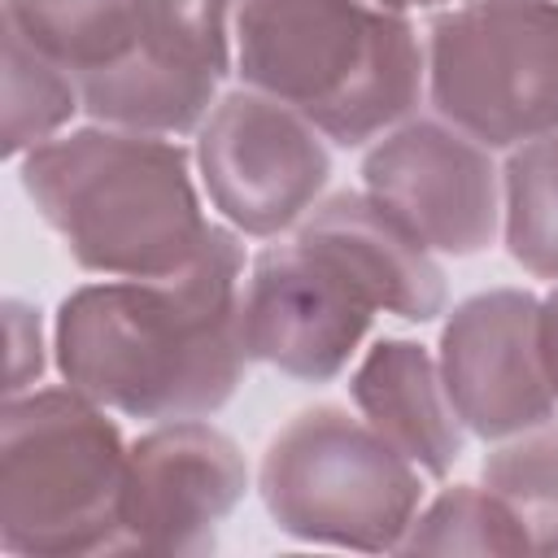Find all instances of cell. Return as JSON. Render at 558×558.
Listing matches in <instances>:
<instances>
[{
  "mask_svg": "<svg viewBox=\"0 0 558 558\" xmlns=\"http://www.w3.org/2000/svg\"><path fill=\"white\" fill-rule=\"evenodd\" d=\"M57 371L70 388L126 418H205L222 410L248 357L244 244L209 227L201 253L161 279L83 283L57 305Z\"/></svg>",
  "mask_w": 558,
  "mask_h": 558,
  "instance_id": "obj_1",
  "label": "cell"
},
{
  "mask_svg": "<svg viewBox=\"0 0 558 558\" xmlns=\"http://www.w3.org/2000/svg\"><path fill=\"white\" fill-rule=\"evenodd\" d=\"M17 179L65 253L105 279L174 275L214 227L187 148L153 131L96 122L57 135L22 157Z\"/></svg>",
  "mask_w": 558,
  "mask_h": 558,
  "instance_id": "obj_2",
  "label": "cell"
},
{
  "mask_svg": "<svg viewBox=\"0 0 558 558\" xmlns=\"http://www.w3.org/2000/svg\"><path fill=\"white\" fill-rule=\"evenodd\" d=\"M235 74L305 113L340 148L401 126L427 92L410 13L379 0H240Z\"/></svg>",
  "mask_w": 558,
  "mask_h": 558,
  "instance_id": "obj_3",
  "label": "cell"
},
{
  "mask_svg": "<svg viewBox=\"0 0 558 558\" xmlns=\"http://www.w3.org/2000/svg\"><path fill=\"white\" fill-rule=\"evenodd\" d=\"M126 440L78 388H31L0 414V545L26 558L122 549Z\"/></svg>",
  "mask_w": 558,
  "mask_h": 558,
  "instance_id": "obj_4",
  "label": "cell"
},
{
  "mask_svg": "<svg viewBox=\"0 0 558 558\" xmlns=\"http://www.w3.org/2000/svg\"><path fill=\"white\" fill-rule=\"evenodd\" d=\"M257 493L283 536L384 554L401 549L423 480L366 418H353L344 405H310L270 436Z\"/></svg>",
  "mask_w": 558,
  "mask_h": 558,
  "instance_id": "obj_5",
  "label": "cell"
},
{
  "mask_svg": "<svg viewBox=\"0 0 558 558\" xmlns=\"http://www.w3.org/2000/svg\"><path fill=\"white\" fill-rule=\"evenodd\" d=\"M423 57L432 109L484 148L558 131V0H458Z\"/></svg>",
  "mask_w": 558,
  "mask_h": 558,
  "instance_id": "obj_6",
  "label": "cell"
},
{
  "mask_svg": "<svg viewBox=\"0 0 558 558\" xmlns=\"http://www.w3.org/2000/svg\"><path fill=\"white\" fill-rule=\"evenodd\" d=\"M327 135L292 105L240 87L196 126V170L209 205L240 235L270 240L296 227L331 179Z\"/></svg>",
  "mask_w": 558,
  "mask_h": 558,
  "instance_id": "obj_7",
  "label": "cell"
},
{
  "mask_svg": "<svg viewBox=\"0 0 558 558\" xmlns=\"http://www.w3.org/2000/svg\"><path fill=\"white\" fill-rule=\"evenodd\" d=\"M231 9L235 0H131L126 52L78 87L83 113L153 135L196 131L231 74Z\"/></svg>",
  "mask_w": 558,
  "mask_h": 558,
  "instance_id": "obj_8",
  "label": "cell"
},
{
  "mask_svg": "<svg viewBox=\"0 0 558 558\" xmlns=\"http://www.w3.org/2000/svg\"><path fill=\"white\" fill-rule=\"evenodd\" d=\"M445 118H405L362 157L366 192L432 253L475 257L501 227V170Z\"/></svg>",
  "mask_w": 558,
  "mask_h": 558,
  "instance_id": "obj_9",
  "label": "cell"
},
{
  "mask_svg": "<svg viewBox=\"0 0 558 558\" xmlns=\"http://www.w3.org/2000/svg\"><path fill=\"white\" fill-rule=\"evenodd\" d=\"M371 318L375 301L362 283L314 244H270L253 257L244 283V340L253 362L301 384H331L357 353Z\"/></svg>",
  "mask_w": 558,
  "mask_h": 558,
  "instance_id": "obj_10",
  "label": "cell"
},
{
  "mask_svg": "<svg viewBox=\"0 0 558 558\" xmlns=\"http://www.w3.org/2000/svg\"><path fill=\"white\" fill-rule=\"evenodd\" d=\"M248 493L240 445L205 418H166L126 449L122 549L209 554Z\"/></svg>",
  "mask_w": 558,
  "mask_h": 558,
  "instance_id": "obj_11",
  "label": "cell"
},
{
  "mask_svg": "<svg viewBox=\"0 0 558 558\" xmlns=\"http://www.w3.org/2000/svg\"><path fill=\"white\" fill-rule=\"evenodd\" d=\"M436 362L462 427L480 440H510L558 410L541 357V301L523 288L458 301L440 327Z\"/></svg>",
  "mask_w": 558,
  "mask_h": 558,
  "instance_id": "obj_12",
  "label": "cell"
},
{
  "mask_svg": "<svg viewBox=\"0 0 558 558\" xmlns=\"http://www.w3.org/2000/svg\"><path fill=\"white\" fill-rule=\"evenodd\" d=\"M296 240L340 262L375 301V310L405 323H432L436 314H445L449 292L440 262L371 192H336L318 201L301 218Z\"/></svg>",
  "mask_w": 558,
  "mask_h": 558,
  "instance_id": "obj_13",
  "label": "cell"
},
{
  "mask_svg": "<svg viewBox=\"0 0 558 558\" xmlns=\"http://www.w3.org/2000/svg\"><path fill=\"white\" fill-rule=\"evenodd\" d=\"M349 397L423 475L445 480L462 458V418L440 379V362L423 344L401 336L375 340L349 379Z\"/></svg>",
  "mask_w": 558,
  "mask_h": 558,
  "instance_id": "obj_14",
  "label": "cell"
},
{
  "mask_svg": "<svg viewBox=\"0 0 558 558\" xmlns=\"http://www.w3.org/2000/svg\"><path fill=\"white\" fill-rule=\"evenodd\" d=\"M4 26L35 44L74 83L100 78L131 39V0H4Z\"/></svg>",
  "mask_w": 558,
  "mask_h": 558,
  "instance_id": "obj_15",
  "label": "cell"
},
{
  "mask_svg": "<svg viewBox=\"0 0 558 558\" xmlns=\"http://www.w3.org/2000/svg\"><path fill=\"white\" fill-rule=\"evenodd\" d=\"M506 253L536 279H558V131L527 140L501 170Z\"/></svg>",
  "mask_w": 558,
  "mask_h": 558,
  "instance_id": "obj_16",
  "label": "cell"
},
{
  "mask_svg": "<svg viewBox=\"0 0 558 558\" xmlns=\"http://www.w3.org/2000/svg\"><path fill=\"white\" fill-rule=\"evenodd\" d=\"M78 109L83 92L74 74L4 26V157H26L31 148L57 140Z\"/></svg>",
  "mask_w": 558,
  "mask_h": 558,
  "instance_id": "obj_17",
  "label": "cell"
},
{
  "mask_svg": "<svg viewBox=\"0 0 558 558\" xmlns=\"http://www.w3.org/2000/svg\"><path fill=\"white\" fill-rule=\"evenodd\" d=\"M405 554H532V541L519 514L484 484L445 488L423 514H414Z\"/></svg>",
  "mask_w": 558,
  "mask_h": 558,
  "instance_id": "obj_18",
  "label": "cell"
},
{
  "mask_svg": "<svg viewBox=\"0 0 558 558\" xmlns=\"http://www.w3.org/2000/svg\"><path fill=\"white\" fill-rule=\"evenodd\" d=\"M484 484L519 514L532 554H558V423H541L484 458Z\"/></svg>",
  "mask_w": 558,
  "mask_h": 558,
  "instance_id": "obj_19",
  "label": "cell"
},
{
  "mask_svg": "<svg viewBox=\"0 0 558 558\" xmlns=\"http://www.w3.org/2000/svg\"><path fill=\"white\" fill-rule=\"evenodd\" d=\"M4 331H9V384L4 392L17 397L44 375V323L39 310L9 301L4 305Z\"/></svg>",
  "mask_w": 558,
  "mask_h": 558,
  "instance_id": "obj_20",
  "label": "cell"
},
{
  "mask_svg": "<svg viewBox=\"0 0 558 558\" xmlns=\"http://www.w3.org/2000/svg\"><path fill=\"white\" fill-rule=\"evenodd\" d=\"M541 357H545L549 388H554V397H558V288L541 301Z\"/></svg>",
  "mask_w": 558,
  "mask_h": 558,
  "instance_id": "obj_21",
  "label": "cell"
},
{
  "mask_svg": "<svg viewBox=\"0 0 558 558\" xmlns=\"http://www.w3.org/2000/svg\"><path fill=\"white\" fill-rule=\"evenodd\" d=\"M379 4H388L397 13H410V9H440V4H453V0H379Z\"/></svg>",
  "mask_w": 558,
  "mask_h": 558,
  "instance_id": "obj_22",
  "label": "cell"
}]
</instances>
